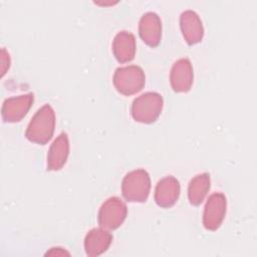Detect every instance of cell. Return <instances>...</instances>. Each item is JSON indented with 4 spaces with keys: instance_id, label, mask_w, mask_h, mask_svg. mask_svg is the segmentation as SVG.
I'll list each match as a JSON object with an SVG mask.
<instances>
[{
    "instance_id": "obj_14",
    "label": "cell",
    "mask_w": 257,
    "mask_h": 257,
    "mask_svg": "<svg viewBox=\"0 0 257 257\" xmlns=\"http://www.w3.org/2000/svg\"><path fill=\"white\" fill-rule=\"evenodd\" d=\"M112 52L116 60L125 63L134 59L136 53V39L128 31L118 32L112 41Z\"/></svg>"
},
{
    "instance_id": "obj_2",
    "label": "cell",
    "mask_w": 257,
    "mask_h": 257,
    "mask_svg": "<svg viewBox=\"0 0 257 257\" xmlns=\"http://www.w3.org/2000/svg\"><path fill=\"white\" fill-rule=\"evenodd\" d=\"M150 176L143 169L127 173L122 180V195L128 202H146L150 194Z\"/></svg>"
},
{
    "instance_id": "obj_1",
    "label": "cell",
    "mask_w": 257,
    "mask_h": 257,
    "mask_svg": "<svg viewBox=\"0 0 257 257\" xmlns=\"http://www.w3.org/2000/svg\"><path fill=\"white\" fill-rule=\"evenodd\" d=\"M55 126V113L50 104L40 107L27 125L25 137L32 143L44 145L51 140Z\"/></svg>"
},
{
    "instance_id": "obj_12",
    "label": "cell",
    "mask_w": 257,
    "mask_h": 257,
    "mask_svg": "<svg viewBox=\"0 0 257 257\" xmlns=\"http://www.w3.org/2000/svg\"><path fill=\"white\" fill-rule=\"evenodd\" d=\"M69 154V142L66 133H61L52 143L47 155V170L57 171L66 163Z\"/></svg>"
},
{
    "instance_id": "obj_16",
    "label": "cell",
    "mask_w": 257,
    "mask_h": 257,
    "mask_svg": "<svg viewBox=\"0 0 257 257\" xmlns=\"http://www.w3.org/2000/svg\"><path fill=\"white\" fill-rule=\"evenodd\" d=\"M1 63H2L1 71H2V75H4L6 70L10 66V57H9V54L6 52V50L4 48L1 49Z\"/></svg>"
},
{
    "instance_id": "obj_3",
    "label": "cell",
    "mask_w": 257,
    "mask_h": 257,
    "mask_svg": "<svg viewBox=\"0 0 257 257\" xmlns=\"http://www.w3.org/2000/svg\"><path fill=\"white\" fill-rule=\"evenodd\" d=\"M163 97L158 92H146L137 97L132 105V115L136 121L151 123L161 114Z\"/></svg>"
},
{
    "instance_id": "obj_5",
    "label": "cell",
    "mask_w": 257,
    "mask_h": 257,
    "mask_svg": "<svg viewBox=\"0 0 257 257\" xmlns=\"http://www.w3.org/2000/svg\"><path fill=\"white\" fill-rule=\"evenodd\" d=\"M126 217V205L118 197L108 198L99 208L98 224L105 230L118 228Z\"/></svg>"
},
{
    "instance_id": "obj_4",
    "label": "cell",
    "mask_w": 257,
    "mask_h": 257,
    "mask_svg": "<svg viewBox=\"0 0 257 257\" xmlns=\"http://www.w3.org/2000/svg\"><path fill=\"white\" fill-rule=\"evenodd\" d=\"M144 70L137 65L118 67L113 75V84L118 92L131 95L140 91L145 85Z\"/></svg>"
},
{
    "instance_id": "obj_7",
    "label": "cell",
    "mask_w": 257,
    "mask_h": 257,
    "mask_svg": "<svg viewBox=\"0 0 257 257\" xmlns=\"http://www.w3.org/2000/svg\"><path fill=\"white\" fill-rule=\"evenodd\" d=\"M226 207H227V201L226 197L218 192L212 194L204 209L203 214V224L204 227L208 230L215 231L217 230L226 214Z\"/></svg>"
},
{
    "instance_id": "obj_11",
    "label": "cell",
    "mask_w": 257,
    "mask_h": 257,
    "mask_svg": "<svg viewBox=\"0 0 257 257\" xmlns=\"http://www.w3.org/2000/svg\"><path fill=\"white\" fill-rule=\"evenodd\" d=\"M180 26L188 44L192 45L202 40L204 28L199 15L193 10H186L181 14Z\"/></svg>"
},
{
    "instance_id": "obj_8",
    "label": "cell",
    "mask_w": 257,
    "mask_h": 257,
    "mask_svg": "<svg viewBox=\"0 0 257 257\" xmlns=\"http://www.w3.org/2000/svg\"><path fill=\"white\" fill-rule=\"evenodd\" d=\"M194 79L193 67L188 58L177 60L170 73V81L173 89L178 92H186L190 90Z\"/></svg>"
},
{
    "instance_id": "obj_6",
    "label": "cell",
    "mask_w": 257,
    "mask_h": 257,
    "mask_svg": "<svg viewBox=\"0 0 257 257\" xmlns=\"http://www.w3.org/2000/svg\"><path fill=\"white\" fill-rule=\"evenodd\" d=\"M34 100V94L29 92L26 94L12 96L3 101L1 114L6 122H16L21 120L30 109Z\"/></svg>"
},
{
    "instance_id": "obj_13",
    "label": "cell",
    "mask_w": 257,
    "mask_h": 257,
    "mask_svg": "<svg viewBox=\"0 0 257 257\" xmlns=\"http://www.w3.org/2000/svg\"><path fill=\"white\" fill-rule=\"evenodd\" d=\"M112 241L111 234L103 228L91 229L85 236L84 248L88 256H98L105 252Z\"/></svg>"
},
{
    "instance_id": "obj_15",
    "label": "cell",
    "mask_w": 257,
    "mask_h": 257,
    "mask_svg": "<svg viewBox=\"0 0 257 257\" xmlns=\"http://www.w3.org/2000/svg\"><path fill=\"white\" fill-rule=\"evenodd\" d=\"M210 189V175L207 173L195 176L188 187V197L192 205L198 206L202 203Z\"/></svg>"
},
{
    "instance_id": "obj_9",
    "label": "cell",
    "mask_w": 257,
    "mask_h": 257,
    "mask_svg": "<svg viewBox=\"0 0 257 257\" xmlns=\"http://www.w3.org/2000/svg\"><path fill=\"white\" fill-rule=\"evenodd\" d=\"M139 33L149 46H157L162 36V22L159 15L155 12L145 13L140 20Z\"/></svg>"
},
{
    "instance_id": "obj_10",
    "label": "cell",
    "mask_w": 257,
    "mask_h": 257,
    "mask_svg": "<svg viewBox=\"0 0 257 257\" xmlns=\"http://www.w3.org/2000/svg\"><path fill=\"white\" fill-rule=\"evenodd\" d=\"M180 195V183L173 176H167L159 181L155 190V201L163 208L173 206Z\"/></svg>"
}]
</instances>
